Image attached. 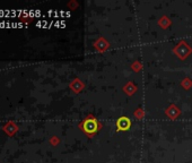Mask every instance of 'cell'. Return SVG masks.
I'll return each instance as SVG.
<instances>
[{
  "instance_id": "6da1fadb",
  "label": "cell",
  "mask_w": 192,
  "mask_h": 163,
  "mask_svg": "<svg viewBox=\"0 0 192 163\" xmlns=\"http://www.w3.org/2000/svg\"><path fill=\"white\" fill-rule=\"evenodd\" d=\"M84 130L87 134H94L96 132L98 128V125H97V121L95 120V119H87L86 121L84 122Z\"/></svg>"
},
{
  "instance_id": "7a4b0ae2",
  "label": "cell",
  "mask_w": 192,
  "mask_h": 163,
  "mask_svg": "<svg viewBox=\"0 0 192 163\" xmlns=\"http://www.w3.org/2000/svg\"><path fill=\"white\" fill-rule=\"evenodd\" d=\"M118 129H120V130H127V129L130 128V125H131V122H130V120L128 118H126V117H122L121 119H119L118 120Z\"/></svg>"
},
{
  "instance_id": "3957f363",
  "label": "cell",
  "mask_w": 192,
  "mask_h": 163,
  "mask_svg": "<svg viewBox=\"0 0 192 163\" xmlns=\"http://www.w3.org/2000/svg\"><path fill=\"white\" fill-rule=\"evenodd\" d=\"M0 17H6V11L2 10V9L0 10Z\"/></svg>"
}]
</instances>
